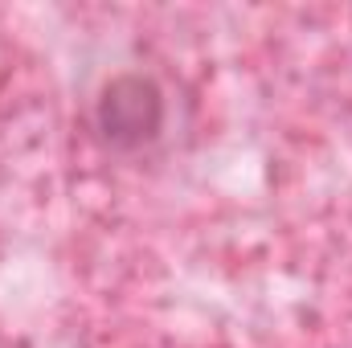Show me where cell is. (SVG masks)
I'll return each instance as SVG.
<instances>
[{"instance_id":"6da1fadb","label":"cell","mask_w":352,"mask_h":348,"mask_svg":"<svg viewBox=\"0 0 352 348\" xmlns=\"http://www.w3.org/2000/svg\"><path fill=\"white\" fill-rule=\"evenodd\" d=\"M94 123L111 148H144L164 127V94L148 74H115L98 94Z\"/></svg>"}]
</instances>
